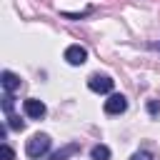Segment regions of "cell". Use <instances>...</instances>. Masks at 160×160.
Segmentation results:
<instances>
[{"instance_id":"obj_11","label":"cell","mask_w":160,"mask_h":160,"mask_svg":"<svg viewBox=\"0 0 160 160\" xmlns=\"http://www.w3.org/2000/svg\"><path fill=\"white\" fill-rule=\"evenodd\" d=\"M8 120H10L8 125H10L12 130H22V128H25V122H22V120H20L18 115H8Z\"/></svg>"},{"instance_id":"obj_8","label":"cell","mask_w":160,"mask_h":160,"mask_svg":"<svg viewBox=\"0 0 160 160\" xmlns=\"http://www.w3.org/2000/svg\"><path fill=\"white\" fill-rule=\"evenodd\" d=\"M90 155H92V160H110V148L108 145H95L90 150Z\"/></svg>"},{"instance_id":"obj_3","label":"cell","mask_w":160,"mask_h":160,"mask_svg":"<svg viewBox=\"0 0 160 160\" xmlns=\"http://www.w3.org/2000/svg\"><path fill=\"white\" fill-rule=\"evenodd\" d=\"M88 88L92 90V92H110L112 90V78H108V75H90V80H88Z\"/></svg>"},{"instance_id":"obj_7","label":"cell","mask_w":160,"mask_h":160,"mask_svg":"<svg viewBox=\"0 0 160 160\" xmlns=\"http://www.w3.org/2000/svg\"><path fill=\"white\" fill-rule=\"evenodd\" d=\"M75 152H80V145H78V142H70V145L60 148L58 152H52V160H65V158H70V155H75Z\"/></svg>"},{"instance_id":"obj_4","label":"cell","mask_w":160,"mask_h":160,"mask_svg":"<svg viewBox=\"0 0 160 160\" xmlns=\"http://www.w3.org/2000/svg\"><path fill=\"white\" fill-rule=\"evenodd\" d=\"M125 108H128V100L120 92H115V95H110L105 100V112L108 115H120V112H125Z\"/></svg>"},{"instance_id":"obj_14","label":"cell","mask_w":160,"mask_h":160,"mask_svg":"<svg viewBox=\"0 0 160 160\" xmlns=\"http://www.w3.org/2000/svg\"><path fill=\"white\" fill-rule=\"evenodd\" d=\"M158 48H160V45H158Z\"/></svg>"},{"instance_id":"obj_13","label":"cell","mask_w":160,"mask_h":160,"mask_svg":"<svg viewBox=\"0 0 160 160\" xmlns=\"http://www.w3.org/2000/svg\"><path fill=\"white\" fill-rule=\"evenodd\" d=\"M130 160H152V155H150L148 150H140V152H135Z\"/></svg>"},{"instance_id":"obj_12","label":"cell","mask_w":160,"mask_h":160,"mask_svg":"<svg viewBox=\"0 0 160 160\" xmlns=\"http://www.w3.org/2000/svg\"><path fill=\"white\" fill-rule=\"evenodd\" d=\"M148 112H150V115H158V112H160V102H158V100H150V102H148Z\"/></svg>"},{"instance_id":"obj_6","label":"cell","mask_w":160,"mask_h":160,"mask_svg":"<svg viewBox=\"0 0 160 160\" xmlns=\"http://www.w3.org/2000/svg\"><path fill=\"white\" fill-rule=\"evenodd\" d=\"M0 85H2L5 92H15V90L20 88V78H18L15 72H10V70H2V72H0Z\"/></svg>"},{"instance_id":"obj_9","label":"cell","mask_w":160,"mask_h":160,"mask_svg":"<svg viewBox=\"0 0 160 160\" xmlns=\"http://www.w3.org/2000/svg\"><path fill=\"white\" fill-rule=\"evenodd\" d=\"M12 105H15L12 92H5V95H2V110H5V115H12Z\"/></svg>"},{"instance_id":"obj_1","label":"cell","mask_w":160,"mask_h":160,"mask_svg":"<svg viewBox=\"0 0 160 160\" xmlns=\"http://www.w3.org/2000/svg\"><path fill=\"white\" fill-rule=\"evenodd\" d=\"M48 150H50V138H48L45 132H38V135H32V138L28 140V145H25V152H28V158H32V160L42 158Z\"/></svg>"},{"instance_id":"obj_10","label":"cell","mask_w":160,"mask_h":160,"mask_svg":"<svg viewBox=\"0 0 160 160\" xmlns=\"http://www.w3.org/2000/svg\"><path fill=\"white\" fill-rule=\"evenodd\" d=\"M0 158H2V160H15V152H12V148H10L8 142L0 145Z\"/></svg>"},{"instance_id":"obj_2","label":"cell","mask_w":160,"mask_h":160,"mask_svg":"<svg viewBox=\"0 0 160 160\" xmlns=\"http://www.w3.org/2000/svg\"><path fill=\"white\" fill-rule=\"evenodd\" d=\"M22 110H25V115H28V118H32V120H40V118L48 112L45 102H42V100H38V98L25 100V102H22Z\"/></svg>"},{"instance_id":"obj_5","label":"cell","mask_w":160,"mask_h":160,"mask_svg":"<svg viewBox=\"0 0 160 160\" xmlns=\"http://www.w3.org/2000/svg\"><path fill=\"white\" fill-rule=\"evenodd\" d=\"M65 60H68L70 65H82V62L88 60V50H85L82 45H70V48L65 50Z\"/></svg>"}]
</instances>
